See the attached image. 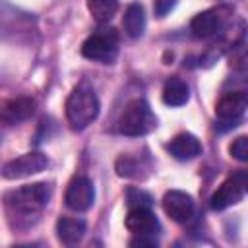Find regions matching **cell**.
<instances>
[{
	"instance_id": "6da1fadb",
	"label": "cell",
	"mask_w": 248,
	"mask_h": 248,
	"mask_svg": "<svg viewBox=\"0 0 248 248\" xmlns=\"http://www.w3.org/2000/svg\"><path fill=\"white\" fill-rule=\"evenodd\" d=\"M50 198V188L45 182H35V184H25L4 198L6 205V215L16 229H29L33 227L43 209L46 207Z\"/></svg>"
},
{
	"instance_id": "7a4b0ae2",
	"label": "cell",
	"mask_w": 248,
	"mask_h": 248,
	"mask_svg": "<svg viewBox=\"0 0 248 248\" xmlns=\"http://www.w3.org/2000/svg\"><path fill=\"white\" fill-rule=\"evenodd\" d=\"M99 114V99L89 83H79L66 99V118L72 130L87 128Z\"/></svg>"
},
{
	"instance_id": "3957f363",
	"label": "cell",
	"mask_w": 248,
	"mask_h": 248,
	"mask_svg": "<svg viewBox=\"0 0 248 248\" xmlns=\"http://www.w3.org/2000/svg\"><path fill=\"white\" fill-rule=\"evenodd\" d=\"M157 128V116L153 114L151 107L143 99H134L126 105L118 118V130L124 136L140 138Z\"/></svg>"
},
{
	"instance_id": "277c9868",
	"label": "cell",
	"mask_w": 248,
	"mask_h": 248,
	"mask_svg": "<svg viewBox=\"0 0 248 248\" xmlns=\"http://www.w3.org/2000/svg\"><path fill=\"white\" fill-rule=\"evenodd\" d=\"M118 54V35L114 29H99L81 45V56L93 62L108 64Z\"/></svg>"
},
{
	"instance_id": "5b68a950",
	"label": "cell",
	"mask_w": 248,
	"mask_h": 248,
	"mask_svg": "<svg viewBox=\"0 0 248 248\" xmlns=\"http://www.w3.org/2000/svg\"><path fill=\"white\" fill-rule=\"evenodd\" d=\"M246 186H248V176H246L244 170H240V172L229 176V178L215 190V194L211 196V200H209V202H211V203H209L211 209H213V211H221V209H227V207L238 203V202L244 198V194H246Z\"/></svg>"
},
{
	"instance_id": "8992f818",
	"label": "cell",
	"mask_w": 248,
	"mask_h": 248,
	"mask_svg": "<svg viewBox=\"0 0 248 248\" xmlns=\"http://www.w3.org/2000/svg\"><path fill=\"white\" fill-rule=\"evenodd\" d=\"M46 165H48L46 155H43L39 151H29V153H23V155L8 161L2 167L0 174L6 180H17V178H25V176H31V174L45 170Z\"/></svg>"
},
{
	"instance_id": "52a82bcc",
	"label": "cell",
	"mask_w": 248,
	"mask_h": 248,
	"mask_svg": "<svg viewBox=\"0 0 248 248\" xmlns=\"http://www.w3.org/2000/svg\"><path fill=\"white\" fill-rule=\"evenodd\" d=\"M229 14H231V10L229 8H223V6L211 8V10H203V12H200V14H196L192 17L190 29L200 39L211 37V35L219 33L225 27V23L229 19Z\"/></svg>"
},
{
	"instance_id": "ba28073f",
	"label": "cell",
	"mask_w": 248,
	"mask_h": 248,
	"mask_svg": "<svg viewBox=\"0 0 248 248\" xmlns=\"http://www.w3.org/2000/svg\"><path fill=\"white\" fill-rule=\"evenodd\" d=\"M64 202L74 211H87L95 202V186L87 176H74L66 188Z\"/></svg>"
},
{
	"instance_id": "9c48e42d",
	"label": "cell",
	"mask_w": 248,
	"mask_h": 248,
	"mask_svg": "<svg viewBox=\"0 0 248 248\" xmlns=\"http://www.w3.org/2000/svg\"><path fill=\"white\" fill-rule=\"evenodd\" d=\"M124 225L134 236H149V238H155V234L161 229L159 219L149 207H130Z\"/></svg>"
},
{
	"instance_id": "30bf717a",
	"label": "cell",
	"mask_w": 248,
	"mask_h": 248,
	"mask_svg": "<svg viewBox=\"0 0 248 248\" xmlns=\"http://www.w3.org/2000/svg\"><path fill=\"white\" fill-rule=\"evenodd\" d=\"M163 209L172 221L186 223L194 213V200L182 190H169L163 196Z\"/></svg>"
},
{
	"instance_id": "8fae6325",
	"label": "cell",
	"mask_w": 248,
	"mask_h": 248,
	"mask_svg": "<svg viewBox=\"0 0 248 248\" xmlns=\"http://www.w3.org/2000/svg\"><path fill=\"white\" fill-rule=\"evenodd\" d=\"M35 108H37V103L31 97L6 99V101H0V120L8 124H17L31 118Z\"/></svg>"
},
{
	"instance_id": "7c38bea8",
	"label": "cell",
	"mask_w": 248,
	"mask_h": 248,
	"mask_svg": "<svg viewBox=\"0 0 248 248\" xmlns=\"http://www.w3.org/2000/svg\"><path fill=\"white\" fill-rule=\"evenodd\" d=\"M248 107V97L244 91H231V93H225L217 105H215V112L221 120H227V122H236L244 110Z\"/></svg>"
},
{
	"instance_id": "4fadbf2b",
	"label": "cell",
	"mask_w": 248,
	"mask_h": 248,
	"mask_svg": "<svg viewBox=\"0 0 248 248\" xmlns=\"http://www.w3.org/2000/svg\"><path fill=\"white\" fill-rule=\"evenodd\" d=\"M167 149H169V153L174 159H178V161H190V159H194V157H198L202 153V143H200V140L194 134L182 132V134L174 136L167 143Z\"/></svg>"
},
{
	"instance_id": "5bb4252c",
	"label": "cell",
	"mask_w": 248,
	"mask_h": 248,
	"mask_svg": "<svg viewBox=\"0 0 248 248\" xmlns=\"http://www.w3.org/2000/svg\"><path fill=\"white\" fill-rule=\"evenodd\" d=\"M83 234H85V221L83 219L62 215L56 221V236L62 244H66V246L78 244L83 238Z\"/></svg>"
},
{
	"instance_id": "9a60e30c",
	"label": "cell",
	"mask_w": 248,
	"mask_h": 248,
	"mask_svg": "<svg viewBox=\"0 0 248 248\" xmlns=\"http://www.w3.org/2000/svg\"><path fill=\"white\" fill-rule=\"evenodd\" d=\"M124 31L128 37L132 39H140L145 31V12H143V6L138 4V2H132L128 4L126 12H124Z\"/></svg>"
},
{
	"instance_id": "2e32d148",
	"label": "cell",
	"mask_w": 248,
	"mask_h": 248,
	"mask_svg": "<svg viewBox=\"0 0 248 248\" xmlns=\"http://www.w3.org/2000/svg\"><path fill=\"white\" fill-rule=\"evenodd\" d=\"M190 99V87L180 78H170L163 85V101L169 107H182Z\"/></svg>"
},
{
	"instance_id": "e0dca14e",
	"label": "cell",
	"mask_w": 248,
	"mask_h": 248,
	"mask_svg": "<svg viewBox=\"0 0 248 248\" xmlns=\"http://www.w3.org/2000/svg\"><path fill=\"white\" fill-rule=\"evenodd\" d=\"M87 10L95 21L107 23L118 12V0H87Z\"/></svg>"
},
{
	"instance_id": "ac0fdd59",
	"label": "cell",
	"mask_w": 248,
	"mask_h": 248,
	"mask_svg": "<svg viewBox=\"0 0 248 248\" xmlns=\"http://www.w3.org/2000/svg\"><path fill=\"white\" fill-rule=\"evenodd\" d=\"M114 167H116V174L124 176V178H140L141 170H143L141 161L136 159V157H130V155H120L116 159Z\"/></svg>"
},
{
	"instance_id": "d6986e66",
	"label": "cell",
	"mask_w": 248,
	"mask_h": 248,
	"mask_svg": "<svg viewBox=\"0 0 248 248\" xmlns=\"http://www.w3.org/2000/svg\"><path fill=\"white\" fill-rule=\"evenodd\" d=\"M126 198H128L130 207H149L151 205V196L140 188H130L126 192Z\"/></svg>"
},
{
	"instance_id": "ffe728a7",
	"label": "cell",
	"mask_w": 248,
	"mask_h": 248,
	"mask_svg": "<svg viewBox=\"0 0 248 248\" xmlns=\"http://www.w3.org/2000/svg\"><path fill=\"white\" fill-rule=\"evenodd\" d=\"M231 157L238 159V161H248V138L246 136H238L231 145H229Z\"/></svg>"
},
{
	"instance_id": "44dd1931",
	"label": "cell",
	"mask_w": 248,
	"mask_h": 248,
	"mask_svg": "<svg viewBox=\"0 0 248 248\" xmlns=\"http://www.w3.org/2000/svg\"><path fill=\"white\" fill-rule=\"evenodd\" d=\"M178 0H155L153 2V10H155V16L157 17H165L174 6H176Z\"/></svg>"
},
{
	"instance_id": "7402d4cb",
	"label": "cell",
	"mask_w": 248,
	"mask_h": 248,
	"mask_svg": "<svg viewBox=\"0 0 248 248\" xmlns=\"http://www.w3.org/2000/svg\"><path fill=\"white\" fill-rule=\"evenodd\" d=\"M130 246H140V248L147 246V248H153V246H157V242H155V238H149V236H134L130 240Z\"/></svg>"
}]
</instances>
